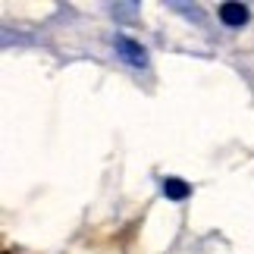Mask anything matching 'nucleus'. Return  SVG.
<instances>
[{"label":"nucleus","mask_w":254,"mask_h":254,"mask_svg":"<svg viewBox=\"0 0 254 254\" xmlns=\"http://www.w3.org/2000/svg\"><path fill=\"white\" fill-rule=\"evenodd\" d=\"M116 54H120L129 66H148V54H144V47L138 41H132V38H116Z\"/></svg>","instance_id":"1"},{"label":"nucleus","mask_w":254,"mask_h":254,"mask_svg":"<svg viewBox=\"0 0 254 254\" xmlns=\"http://www.w3.org/2000/svg\"><path fill=\"white\" fill-rule=\"evenodd\" d=\"M248 6L245 3H223L220 6V19H223V22H226V25H232V28H239V25H245L248 22Z\"/></svg>","instance_id":"2"},{"label":"nucleus","mask_w":254,"mask_h":254,"mask_svg":"<svg viewBox=\"0 0 254 254\" xmlns=\"http://www.w3.org/2000/svg\"><path fill=\"white\" fill-rule=\"evenodd\" d=\"M163 194L173 201H182V198H189V185L182 179H176V176H170V179H163Z\"/></svg>","instance_id":"3"}]
</instances>
